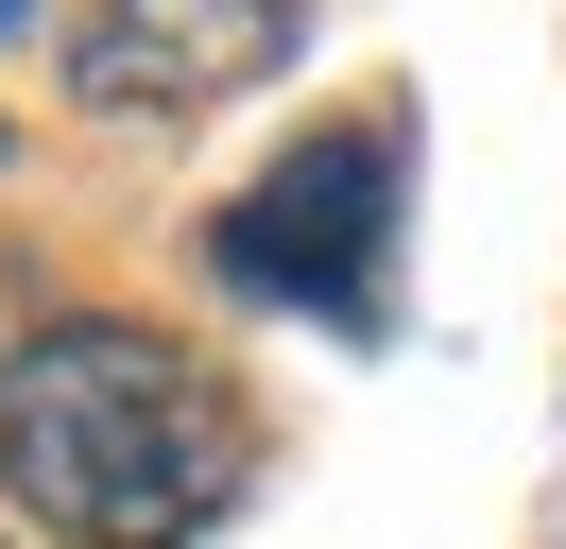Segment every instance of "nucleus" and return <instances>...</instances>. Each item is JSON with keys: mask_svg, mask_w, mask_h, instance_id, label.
<instances>
[{"mask_svg": "<svg viewBox=\"0 0 566 549\" xmlns=\"http://www.w3.org/2000/svg\"><path fill=\"white\" fill-rule=\"evenodd\" d=\"M0 498L52 549H189L241 498V395L155 309L0 327Z\"/></svg>", "mask_w": 566, "mask_h": 549, "instance_id": "1", "label": "nucleus"}, {"mask_svg": "<svg viewBox=\"0 0 566 549\" xmlns=\"http://www.w3.org/2000/svg\"><path fill=\"white\" fill-rule=\"evenodd\" d=\"M395 189H412V121L360 103V121H310L241 206L207 224V258L241 274L258 309H310V327H378L395 292Z\"/></svg>", "mask_w": 566, "mask_h": 549, "instance_id": "2", "label": "nucleus"}, {"mask_svg": "<svg viewBox=\"0 0 566 549\" xmlns=\"http://www.w3.org/2000/svg\"><path fill=\"white\" fill-rule=\"evenodd\" d=\"M310 52V0H86L70 18V103L86 121H207Z\"/></svg>", "mask_w": 566, "mask_h": 549, "instance_id": "3", "label": "nucleus"}, {"mask_svg": "<svg viewBox=\"0 0 566 549\" xmlns=\"http://www.w3.org/2000/svg\"><path fill=\"white\" fill-rule=\"evenodd\" d=\"M0 34H35V0H0Z\"/></svg>", "mask_w": 566, "mask_h": 549, "instance_id": "4", "label": "nucleus"}, {"mask_svg": "<svg viewBox=\"0 0 566 549\" xmlns=\"http://www.w3.org/2000/svg\"><path fill=\"white\" fill-rule=\"evenodd\" d=\"M0 155H18V137H0Z\"/></svg>", "mask_w": 566, "mask_h": 549, "instance_id": "5", "label": "nucleus"}, {"mask_svg": "<svg viewBox=\"0 0 566 549\" xmlns=\"http://www.w3.org/2000/svg\"><path fill=\"white\" fill-rule=\"evenodd\" d=\"M0 549H18V532H0Z\"/></svg>", "mask_w": 566, "mask_h": 549, "instance_id": "6", "label": "nucleus"}]
</instances>
